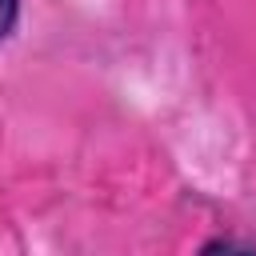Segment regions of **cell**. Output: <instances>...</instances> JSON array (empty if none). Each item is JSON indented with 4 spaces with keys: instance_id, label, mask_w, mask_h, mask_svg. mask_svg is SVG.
Masks as SVG:
<instances>
[{
    "instance_id": "obj_1",
    "label": "cell",
    "mask_w": 256,
    "mask_h": 256,
    "mask_svg": "<svg viewBox=\"0 0 256 256\" xmlns=\"http://www.w3.org/2000/svg\"><path fill=\"white\" fill-rule=\"evenodd\" d=\"M200 256H256V248L252 244H240L232 236H216V240H208L200 248Z\"/></svg>"
},
{
    "instance_id": "obj_2",
    "label": "cell",
    "mask_w": 256,
    "mask_h": 256,
    "mask_svg": "<svg viewBox=\"0 0 256 256\" xmlns=\"http://www.w3.org/2000/svg\"><path fill=\"white\" fill-rule=\"evenodd\" d=\"M16 16H20V0H0V40H4V36H12Z\"/></svg>"
}]
</instances>
